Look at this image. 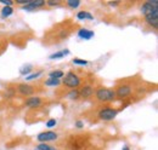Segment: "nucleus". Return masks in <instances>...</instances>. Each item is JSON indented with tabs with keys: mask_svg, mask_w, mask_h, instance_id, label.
Listing matches in <instances>:
<instances>
[{
	"mask_svg": "<svg viewBox=\"0 0 158 150\" xmlns=\"http://www.w3.org/2000/svg\"><path fill=\"white\" fill-rule=\"evenodd\" d=\"M73 26H69L68 23H63V24H60L59 27L56 28H52L46 38H44V42L46 44H57L60 41H63L66 40L67 38L71 35L72 33V29Z\"/></svg>",
	"mask_w": 158,
	"mask_h": 150,
	"instance_id": "obj_1",
	"label": "nucleus"
},
{
	"mask_svg": "<svg viewBox=\"0 0 158 150\" xmlns=\"http://www.w3.org/2000/svg\"><path fill=\"white\" fill-rule=\"evenodd\" d=\"M94 98L99 103H111V102H113L116 99V93H114V90L113 89L100 86V87H98L95 90Z\"/></svg>",
	"mask_w": 158,
	"mask_h": 150,
	"instance_id": "obj_2",
	"label": "nucleus"
},
{
	"mask_svg": "<svg viewBox=\"0 0 158 150\" xmlns=\"http://www.w3.org/2000/svg\"><path fill=\"white\" fill-rule=\"evenodd\" d=\"M67 147L71 150H83L88 147V137L85 134H72L67 140Z\"/></svg>",
	"mask_w": 158,
	"mask_h": 150,
	"instance_id": "obj_3",
	"label": "nucleus"
},
{
	"mask_svg": "<svg viewBox=\"0 0 158 150\" xmlns=\"http://www.w3.org/2000/svg\"><path fill=\"white\" fill-rule=\"evenodd\" d=\"M62 84L64 87H67L69 90H76V89L80 87V85H81V77L77 73L71 70V72H67L63 75Z\"/></svg>",
	"mask_w": 158,
	"mask_h": 150,
	"instance_id": "obj_4",
	"label": "nucleus"
},
{
	"mask_svg": "<svg viewBox=\"0 0 158 150\" xmlns=\"http://www.w3.org/2000/svg\"><path fill=\"white\" fill-rule=\"evenodd\" d=\"M133 90H134V87H133V85H131L130 82H128V81H122L120 84H118V85L116 86V90H114L116 98L124 101V99L129 98V97L133 94Z\"/></svg>",
	"mask_w": 158,
	"mask_h": 150,
	"instance_id": "obj_5",
	"label": "nucleus"
},
{
	"mask_svg": "<svg viewBox=\"0 0 158 150\" xmlns=\"http://www.w3.org/2000/svg\"><path fill=\"white\" fill-rule=\"evenodd\" d=\"M118 109L116 108H111V107H106V108H101L98 112V117L101 121H112L116 119V116L118 115Z\"/></svg>",
	"mask_w": 158,
	"mask_h": 150,
	"instance_id": "obj_6",
	"label": "nucleus"
},
{
	"mask_svg": "<svg viewBox=\"0 0 158 150\" xmlns=\"http://www.w3.org/2000/svg\"><path fill=\"white\" fill-rule=\"evenodd\" d=\"M15 91H17V93L21 94V96H23V97H32V96H35L37 89H35V86H33V85L22 82V84L16 85Z\"/></svg>",
	"mask_w": 158,
	"mask_h": 150,
	"instance_id": "obj_7",
	"label": "nucleus"
},
{
	"mask_svg": "<svg viewBox=\"0 0 158 150\" xmlns=\"http://www.w3.org/2000/svg\"><path fill=\"white\" fill-rule=\"evenodd\" d=\"M78 90H79V94H80V98L89 99V98H91L94 96L96 87L93 84L86 82V84H81L80 85V89H78Z\"/></svg>",
	"mask_w": 158,
	"mask_h": 150,
	"instance_id": "obj_8",
	"label": "nucleus"
},
{
	"mask_svg": "<svg viewBox=\"0 0 158 150\" xmlns=\"http://www.w3.org/2000/svg\"><path fill=\"white\" fill-rule=\"evenodd\" d=\"M59 138V134L54 131H45L40 132L39 134L37 136V140L39 143H48V142H52L56 140Z\"/></svg>",
	"mask_w": 158,
	"mask_h": 150,
	"instance_id": "obj_9",
	"label": "nucleus"
},
{
	"mask_svg": "<svg viewBox=\"0 0 158 150\" xmlns=\"http://www.w3.org/2000/svg\"><path fill=\"white\" fill-rule=\"evenodd\" d=\"M145 22L153 29L158 28V9L153 10L152 12L145 15Z\"/></svg>",
	"mask_w": 158,
	"mask_h": 150,
	"instance_id": "obj_10",
	"label": "nucleus"
},
{
	"mask_svg": "<svg viewBox=\"0 0 158 150\" xmlns=\"http://www.w3.org/2000/svg\"><path fill=\"white\" fill-rule=\"evenodd\" d=\"M43 104V98H40L38 96H32V97H28L26 101H24V107L27 108H31V109H34V108H38Z\"/></svg>",
	"mask_w": 158,
	"mask_h": 150,
	"instance_id": "obj_11",
	"label": "nucleus"
},
{
	"mask_svg": "<svg viewBox=\"0 0 158 150\" xmlns=\"http://www.w3.org/2000/svg\"><path fill=\"white\" fill-rule=\"evenodd\" d=\"M46 4H45V0H32L29 4H27L26 6H22V10H24V11H28V12H31V11H34V10H37V9H39V7H43V6H45Z\"/></svg>",
	"mask_w": 158,
	"mask_h": 150,
	"instance_id": "obj_12",
	"label": "nucleus"
},
{
	"mask_svg": "<svg viewBox=\"0 0 158 150\" xmlns=\"http://www.w3.org/2000/svg\"><path fill=\"white\" fill-rule=\"evenodd\" d=\"M79 39H83V40H90L95 37V33L90 29H86V28H80L77 33Z\"/></svg>",
	"mask_w": 158,
	"mask_h": 150,
	"instance_id": "obj_13",
	"label": "nucleus"
},
{
	"mask_svg": "<svg viewBox=\"0 0 158 150\" xmlns=\"http://www.w3.org/2000/svg\"><path fill=\"white\" fill-rule=\"evenodd\" d=\"M71 53V51L68 49H64V50H60V51H56L54 53H51L49 56V59H61V58H64L66 56H68Z\"/></svg>",
	"mask_w": 158,
	"mask_h": 150,
	"instance_id": "obj_14",
	"label": "nucleus"
},
{
	"mask_svg": "<svg viewBox=\"0 0 158 150\" xmlns=\"http://www.w3.org/2000/svg\"><path fill=\"white\" fill-rule=\"evenodd\" d=\"M12 14H14V7H12V6H4V7L1 9V11H0L1 18H7V17H10Z\"/></svg>",
	"mask_w": 158,
	"mask_h": 150,
	"instance_id": "obj_15",
	"label": "nucleus"
},
{
	"mask_svg": "<svg viewBox=\"0 0 158 150\" xmlns=\"http://www.w3.org/2000/svg\"><path fill=\"white\" fill-rule=\"evenodd\" d=\"M77 18L79 21H84V19H86V21H91V19H94V16L90 14V12H88V11H79L78 14H77Z\"/></svg>",
	"mask_w": 158,
	"mask_h": 150,
	"instance_id": "obj_16",
	"label": "nucleus"
},
{
	"mask_svg": "<svg viewBox=\"0 0 158 150\" xmlns=\"http://www.w3.org/2000/svg\"><path fill=\"white\" fill-rule=\"evenodd\" d=\"M44 85H45V86H49V87L60 86V85H61V80H59V79H52V77H48V79L44 81Z\"/></svg>",
	"mask_w": 158,
	"mask_h": 150,
	"instance_id": "obj_17",
	"label": "nucleus"
},
{
	"mask_svg": "<svg viewBox=\"0 0 158 150\" xmlns=\"http://www.w3.org/2000/svg\"><path fill=\"white\" fill-rule=\"evenodd\" d=\"M67 98L71 99V101H78L80 99V94H79V90H69V92L67 93Z\"/></svg>",
	"mask_w": 158,
	"mask_h": 150,
	"instance_id": "obj_18",
	"label": "nucleus"
},
{
	"mask_svg": "<svg viewBox=\"0 0 158 150\" xmlns=\"http://www.w3.org/2000/svg\"><path fill=\"white\" fill-rule=\"evenodd\" d=\"M34 150H59L57 148H55V147H52V145H49V144H46V143H39Z\"/></svg>",
	"mask_w": 158,
	"mask_h": 150,
	"instance_id": "obj_19",
	"label": "nucleus"
},
{
	"mask_svg": "<svg viewBox=\"0 0 158 150\" xmlns=\"http://www.w3.org/2000/svg\"><path fill=\"white\" fill-rule=\"evenodd\" d=\"M32 70H33V67L31 64L24 65V67H22L20 69V75H22V76H28V75L31 74Z\"/></svg>",
	"mask_w": 158,
	"mask_h": 150,
	"instance_id": "obj_20",
	"label": "nucleus"
},
{
	"mask_svg": "<svg viewBox=\"0 0 158 150\" xmlns=\"http://www.w3.org/2000/svg\"><path fill=\"white\" fill-rule=\"evenodd\" d=\"M41 75H43V70H38V72H35V73H31L28 76H26L24 79H26V81H32V80L38 79V77L41 76Z\"/></svg>",
	"mask_w": 158,
	"mask_h": 150,
	"instance_id": "obj_21",
	"label": "nucleus"
},
{
	"mask_svg": "<svg viewBox=\"0 0 158 150\" xmlns=\"http://www.w3.org/2000/svg\"><path fill=\"white\" fill-rule=\"evenodd\" d=\"M63 75L64 73L62 72V70H52V72H50L49 73V77H52V79H61V77H63Z\"/></svg>",
	"mask_w": 158,
	"mask_h": 150,
	"instance_id": "obj_22",
	"label": "nucleus"
},
{
	"mask_svg": "<svg viewBox=\"0 0 158 150\" xmlns=\"http://www.w3.org/2000/svg\"><path fill=\"white\" fill-rule=\"evenodd\" d=\"M68 7H71V9H78L79 6H80V1L79 0H68V1H66L64 2Z\"/></svg>",
	"mask_w": 158,
	"mask_h": 150,
	"instance_id": "obj_23",
	"label": "nucleus"
},
{
	"mask_svg": "<svg viewBox=\"0 0 158 150\" xmlns=\"http://www.w3.org/2000/svg\"><path fill=\"white\" fill-rule=\"evenodd\" d=\"M72 63H73L74 65H80V67H86V65L89 64L88 61L80 59V58H73V59H72Z\"/></svg>",
	"mask_w": 158,
	"mask_h": 150,
	"instance_id": "obj_24",
	"label": "nucleus"
},
{
	"mask_svg": "<svg viewBox=\"0 0 158 150\" xmlns=\"http://www.w3.org/2000/svg\"><path fill=\"white\" fill-rule=\"evenodd\" d=\"M57 125V120L56 119H49L48 121H46V124H45V126L48 127V128H52V127H55Z\"/></svg>",
	"mask_w": 158,
	"mask_h": 150,
	"instance_id": "obj_25",
	"label": "nucleus"
},
{
	"mask_svg": "<svg viewBox=\"0 0 158 150\" xmlns=\"http://www.w3.org/2000/svg\"><path fill=\"white\" fill-rule=\"evenodd\" d=\"M45 4L48 5V6H51V7H56V6H60L61 4H62V1L61 0H49V1H45Z\"/></svg>",
	"mask_w": 158,
	"mask_h": 150,
	"instance_id": "obj_26",
	"label": "nucleus"
},
{
	"mask_svg": "<svg viewBox=\"0 0 158 150\" xmlns=\"http://www.w3.org/2000/svg\"><path fill=\"white\" fill-rule=\"evenodd\" d=\"M32 0H16L15 2L17 4V5H22V6H26L27 4H29Z\"/></svg>",
	"mask_w": 158,
	"mask_h": 150,
	"instance_id": "obj_27",
	"label": "nucleus"
},
{
	"mask_svg": "<svg viewBox=\"0 0 158 150\" xmlns=\"http://www.w3.org/2000/svg\"><path fill=\"white\" fill-rule=\"evenodd\" d=\"M0 2L4 6H12L14 5V1H11V0H0Z\"/></svg>",
	"mask_w": 158,
	"mask_h": 150,
	"instance_id": "obj_28",
	"label": "nucleus"
},
{
	"mask_svg": "<svg viewBox=\"0 0 158 150\" xmlns=\"http://www.w3.org/2000/svg\"><path fill=\"white\" fill-rule=\"evenodd\" d=\"M74 126H76L77 128H83V127H84V121H81V120H77V121H76V124H74Z\"/></svg>",
	"mask_w": 158,
	"mask_h": 150,
	"instance_id": "obj_29",
	"label": "nucleus"
},
{
	"mask_svg": "<svg viewBox=\"0 0 158 150\" xmlns=\"http://www.w3.org/2000/svg\"><path fill=\"white\" fill-rule=\"evenodd\" d=\"M119 4H120V1H110V2H108V5H110V6H112V7L118 6Z\"/></svg>",
	"mask_w": 158,
	"mask_h": 150,
	"instance_id": "obj_30",
	"label": "nucleus"
},
{
	"mask_svg": "<svg viewBox=\"0 0 158 150\" xmlns=\"http://www.w3.org/2000/svg\"><path fill=\"white\" fill-rule=\"evenodd\" d=\"M122 150H130V148H129V145H124Z\"/></svg>",
	"mask_w": 158,
	"mask_h": 150,
	"instance_id": "obj_31",
	"label": "nucleus"
}]
</instances>
